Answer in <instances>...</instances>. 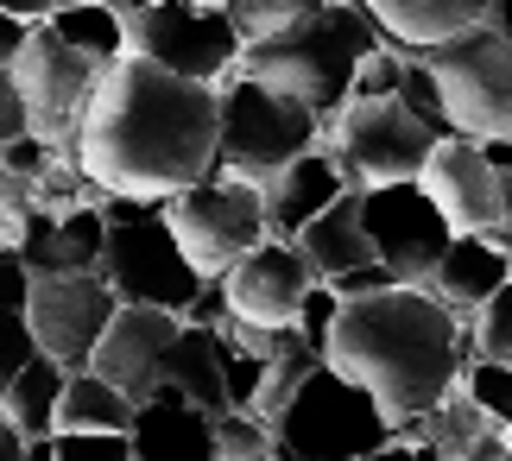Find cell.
I'll list each match as a JSON object with an SVG mask.
<instances>
[{"instance_id": "29", "label": "cell", "mask_w": 512, "mask_h": 461, "mask_svg": "<svg viewBox=\"0 0 512 461\" xmlns=\"http://www.w3.org/2000/svg\"><path fill=\"white\" fill-rule=\"evenodd\" d=\"M468 360L512 367V278L475 310V329H468Z\"/></svg>"}, {"instance_id": "24", "label": "cell", "mask_w": 512, "mask_h": 461, "mask_svg": "<svg viewBox=\"0 0 512 461\" xmlns=\"http://www.w3.org/2000/svg\"><path fill=\"white\" fill-rule=\"evenodd\" d=\"M64 367L45 354H32L26 367H19V379L7 386V398H0V417L19 430V436H57V398H64Z\"/></svg>"}, {"instance_id": "30", "label": "cell", "mask_w": 512, "mask_h": 461, "mask_svg": "<svg viewBox=\"0 0 512 461\" xmlns=\"http://www.w3.org/2000/svg\"><path fill=\"white\" fill-rule=\"evenodd\" d=\"M260 455H272V430L253 411L215 417V461H260Z\"/></svg>"}, {"instance_id": "35", "label": "cell", "mask_w": 512, "mask_h": 461, "mask_svg": "<svg viewBox=\"0 0 512 461\" xmlns=\"http://www.w3.org/2000/svg\"><path fill=\"white\" fill-rule=\"evenodd\" d=\"M26 215H32V184H26V177H13V165L0 158V240H7V247H19Z\"/></svg>"}, {"instance_id": "23", "label": "cell", "mask_w": 512, "mask_h": 461, "mask_svg": "<svg viewBox=\"0 0 512 461\" xmlns=\"http://www.w3.org/2000/svg\"><path fill=\"white\" fill-rule=\"evenodd\" d=\"M159 386L184 392L196 411L222 417L228 411V386H222V335L215 329H177L171 348H165V367H159Z\"/></svg>"}, {"instance_id": "18", "label": "cell", "mask_w": 512, "mask_h": 461, "mask_svg": "<svg viewBox=\"0 0 512 461\" xmlns=\"http://www.w3.org/2000/svg\"><path fill=\"white\" fill-rule=\"evenodd\" d=\"M348 184V171L336 165V152H304L291 158L279 177H266L260 184V203H266V234L272 240H298L304 222H317V215L336 203Z\"/></svg>"}, {"instance_id": "32", "label": "cell", "mask_w": 512, "mask_h": 461, "mask_svg": "<svg viewBox=\"0 0 512 461\" xmlns=\"http://www.w3.org/2000/svg\"><path fill=\"white\" fill-rule=\"evenodd\" d=\"M405 64H411V57H405L399 45H386V38H380V45L361 57V70H354V89H348V95H399Z\"/></svg>"}, {"instance_id": "27", "label": "cell", "mask_w": 512, "mask_h": 461, "mask_svg": "<svg viewBox=\"0 0 512 461\" xmlns=\"http://www.w3.org/2000/svg\"><path fill=\"white\" fill-rule=\"evenodd\" d=\"M317 367H323V354L310 348L304 335H291V342L266 360V373H260V398H253V417H260V424L272 430V424H279V411L291 405V398H298V386H304V379L317 373Z\"/></svg>"}, {"instance_id": "31", "label": "cell", "mask_w": 512, "mask_h": 461, "mask_svg": "<svg viewBox=\"0 0 512 461\" xmlns=\"http://www.w3.org/2000/svg\"><path fill=\"white\" fill-rule=\"evenodd\" d=\"M462 392L494 417V424L512 430V367H494V360H468L462 367Z\"/></svg>"}, {"instance_id": "9", "label": "cell", "mask_w": 512, "mask_h": 461, "mask_svg": "<svg viewBox=\"0 0 512 461\" xmlns=\"http://www.w3.org/2000/svg\"><path fill=\"white\" fill-rule=\"evenodd\" d=\"M329 139H336V165L348 171L354 190L373 184H418L437 133L411 114L399 95H348L329 114Z\"/></svg>"}, {"instance_id": "37", "label": "cell", "mask_w": 512, "mask_h": 461, "mask_svg": "<svg viewBox=\"0 0 512 461\" xmlns=\"http://www.w3.org/2000/svg\"><path fill=\"white\" fill-rule=\"evenodd\" d=\"M392 285H399V278H392L380 259H367V266H354V272H342V278H329V291H336L342 304H348V297H380V291H392Z\"/></svg>"}, {"instance_id": "25", "label": "cell", "mask_w": 512, "mask_h": 461, "mask_svg": "<svg viewBox=\"0 0 512 461\" xmlns=\"http://www.w3.org/2000/svg\"><path fill=\"white\" fill-rule=\"evenodd\" d=\"M133 398H121L108 379H95L89 367L64 379V398H57V430H102V436H127L133 430Z\"/></svg>"}, {"instance_id": "11", "label": "cell", "mask_w": 512, "mask_h": 461, "mask_svg": "<svg viewBox=\"0 0 512 461\" xmlns=\"http://www.w3.org/2000/svg\"><path fill=\"white\" fill-rule=\"evenodd\" d=\"M7 76L19 89V102H26L32 133L45 139V146L70 152L76 146V120H83V108H89L102 64H89L83 51H70L64 38L38 19V26H26V45H19V57L7 64Z\"/></svg>"}, {"instance_id": "16", "label": "cell", "mask_w": 512, "mask_h": 461, "mask_svg": "<svg viewBox=\"0 0 512 461\" xmlns=\"http://www.w3.org/2000/svg\"><path fill=\"white\" fill-rule=\"evenodd\" d=\"M177 329H184V316H171V310L121 304L108 316L95 354H89V373L108 379V386L121 398H133V405H146V398L159 392V367H165V348H171Z\"/></svg>"}, {"instance_id": "36", "label": "cell", "mask_w": 512, "mask_h": 461, "mask_svg": "<svg viewBox=\"0 0 512 461\" xmlns=\"http://www.w3.org/2000/svg\"><path fill=\"white\" fill-rule=\"evenodd\" d=\"M329 323H336V291H329V285H310L304 310H298V335H304L317 354H323V342H329Z\"/></svg>"}, {"instance_id": "26", "label": "cell", "mask_w": 512, "mask_h": 461, "mask_svg": "<svg viewBox=\"0 0 512 461\" xmlns=\"http://www.w3.org/2000/svg\"><path fill=\"white\" fill-rule=\"evenodd\" d=\"M45 26L64 38L70 51H83L89 64H114V57H127V19L102 7V0H83V7H64V13H51Z\"/></svg>"}, {"instance_id": "39", "label": "cell", "mask_w": 512, "mask_h": 461, "mask_svg": "<svg viewBox=\"0 0 512 461\" xmlns=\"http://www.w3.org/2000/svg\"><path fill=\"white\" fill-rule=\"evenodd\" d=\"M26 285H32V272L19 266L13 247H0V310H26Z\"/></svg>"}, {"instance_id": "20", "label": "cell", "mask_w": 512, "mask_h": 461, "mask_svg": "<svg viewBox=\"0 0 512 461\" xmlns=\"http://www.w3.org/2000/svg\"><path fill=\"white\" fill-rule=\"evenodd\" d=\"M361 13L380 26L386 45L399 51H430L487 19V0H361Z\"/></svg>"}, {"instance_id": "17", "label": "cell", "mask_w": 512, "mask_h": 461, "mask_svg": "<svg viewBox=\"0 0 512 461\" xmlns=\"http://www.w3.org/2000/svg\"><path fill=\"white\" fill-rule=\"evenodd\" d=\"M102 247H108V215L95 203H83V209H64V215L32 209L13 253L38 278V272H102Z\"/></svg>"}, {"instance_id": "14", "label": "cell", "mask_w": 512, "mask_h": 461, "mask_svg": "<svg viewBox=\"0 0 512 461\" xmlns=\"http://www.w3.org/2000/svg\"><path fill=\"white\" fill-rule=\"evenodd\" d=\"M310 285H317V272L304 266L298 240H272V234L222 272L228 316L260 323V329H298V310H304Z\"/></svg>"}, {"instance_id": "33", "label": "cell", "mask_w": 512, "mask_h": 461, "mask_svg": "<svg viewBox=\"0 0 512 461\" xmlns=\"http://www.w3.org/2000/svg\"><path fill=\"white\" fill-rule=\"evenodd\" d=\"M51 461H133V443L127 436H102V430H57Z\"/></svg>"}, {"instance_id": "21", "label": "cell", "mask_w": 512, "mask_h": 461, "mask_svg": "<svg viewBox=\"0 0 512 461\" xmlns=\"http://www.w3.org/2000/svg\"><path fill=\"white\" fill-rule=\"evenodd\" d=\"M500 285H506V253L494 247V240H481V234H456L437 253V266L424 272L418 291H430L437 304H449L462 316V310H481Z\"/></svg>"}, {"instance_id": "8", "label": "cell", "mask_w": 512, "mask_h": 461, "mask_svg": "<svg viewBox=\"0 0 512 461\" xmlns=\"http://www.w3.org/2000/svg\"><path fill=\"white\" fill-rule=\"evenodd\" d=\"M165 228L177 234V247L184 259L203 278H222L241 253H253L266 240V203H260V184H247V177H234L215 165L203 184L165 196Z\"/></svg>"}, {"instance_id": "1", "label": "cell", "mask_w": 512, "mask_h": 461, "mask_svg": "<svg viewBox=\"0 0 512 461\" xmlns=\"http://www.w3.org/2000/svg\"><path fill=\"white\" fill-rule=\"evenodd\" d=\"M76 171L102 196L165 203L215 171V83H184L146 57H114L76 120Z\"/></svg>"}, {"instance_id": "46", "label": "cell", "mask_w": 512, "mask_h": 461, "mask_svg": "<svg viewBox=\"0 0 512 461\" xmlns=\"http://www.w3.org/2000/svg\"><path fill=\"white\" fill-rule=\"evenodd\" d=\"M45 7H51V13H64V7H83V0H45Z\"/></svg>"}, {"instance_id": "42", "label": "cell", "mask_w": 512, "mask_h": 461, "mask_svg": "<svg viewBox=\"0 0 512 461\" xmlns=\"http://www.w3.org/2000/svg\"><path fill=\"white\" fill-rule=\"evenodd\" d=\"M0 13H7V19H19V26H38V19H51V7H45V0H0Z\"/></svg>"}, {"instance_id": "2", "label": "cell", "mask_w": 512, "mask_h": 461, "mask_svg": "<svg viewBox=\"0 0 512 461\" xmlns=\"http://www.w3.org/2000/svg\"><path fill=\"white\" fill-rule=\"evenodd\" d=\"M323 367L354 379L392 430L418 424L462 386L468 329L462 316L418 285H392L380 297H336V323L323 342Z\"/></svg>"}, {"instance_id": "6", "label": "cell", "mask_w": 512, "mask_h": 461, "mask_svg": "<svg viewBox=\"0 0 512 461\" xmlns=\"http://www.w3.org/2000/svg\"><path fill=\"white\" fill-rule=\"evenodd\" d=\"M411 57L437 83L443 127L456 139H512V38H500L481 19V26Z\"/></svg>"}, {"instance_id": "45", "label": "cell", "mask_w": 512, "mask_h": 461, "mask_svg": "<svg viewBox=\"0 0 512 461\" xmlns=\"http://www.w3.org/2000/svg\"><path fill=\"white\" fill-rule=\"evenodd\" d=\"M102 7H114V13L127 19V13H140V7H152V0H102Z\"/></svg>"}, {"instance_id": "5", "label": "cell", "mask_w": 512, "mask_h": 461, "mask_svg": "<svg viewBox=\"0 0 512 461\" xmlns=\"http://www.w3.org/2000/svg\"><path fill=\"white\" fill-rule=\"evenodd\" d=\"M102 215H108V247H102V278L121 304H152V310H171L184 316L190 297L209 285L203 272L184 259L177 234L165 228V209L159 203H127V196H102Z\"/></svg>"}, {"instance_id": "10", "label": "cell", "mask_w": 512, "mask_h": 461, "mask_svg": "<svg viewBox=\"0 0 512 461\" xmlns=\"http://www.w3.org/2000/svg\"><path fill=\"white\" fill-rule=\"evenodd\" d=\"M127 57H146L184 83H222L241 64V32L222 7H196V0H152L127 13Z\"/></svg>"}, {"instance_id": "3", "label": "cell", "mask_w": 512, "mask_h": 461, "mask_svg": "<svg viewBox=\"0 0 512 461\" xmlns=\"http://www.w3.org/2000/svg\"><path fill=\"white\" fill-rule=\"evenodd\" d=\"M380 45V26L348 7V0H329L323 13L298 19L291 32H272L260 38V45H241V76H253V83L279 89L291 95V102H304L317 120H329L348 89H354V70H361V57Z\"/></svg>"}, {"instance_id": "22", "label": "cell", "mask_w": 512, "mask_h": 461, "mask_svg": "<svg viewBox=\"0 0 512 461\" xmlns=\"http://www.w3.org/2000/svg\"><path fill=\"white\" fill-rule=\"evenodd\" d=\"M298 253H304V266L317 272V285L367 266L373 247H367V228H361V190H342L317 222H304L298 228Z\"/></svg>"}, {"instance_id": "15", "label": "cell", "mask_w": 512, "mask_h": 461, "mask_svg": "<svg viewBox=\"0 0 512 461\" xmlns=\"http://www.w3.org/2000/svg\"><path fill=\"white\" fill-rule=\"evenodd\" d=\"M418 190L437 203V215L449 222V234H494L500 228V171L487 165V152L475 139H437L418 171Z\"/></svg>"}, {"instance_id": "49", "label": "cell", "mask_w": 512, "mask_h": 461, "mask_svg": "<svg viewBox=\"0 0 512 461\" xmlns=\"http://www.w3.org/2000/svg\"><path fill=\"white\" fill-rule=\"evenodd\" d=\"M0 247H7V240H0Z\"/></svg>"}, {"instance_id": "40", "label": "cell", "mask_w": 512, "mask_h": 461, "mask_svg": "<svg viewBox=\"0 0 512 461\" xmlns=\"http://www.w3.org/2000/svg\"><path fill=\"white\" fill-rule=\"evenodd\" d=\"M500 253H512V171H500V228L487 234Z\"/></svg>"}, {"instance_id": "34", "label": "cell", "mask_w": 512, "mask_h": 461, "mask_svg": "<svg viewBox=\"0 0 512 461\" xmlns=\"http://www.w3.org/2000/svg\"><path fill=\"white\" fill-rule=\"evenodd\" d=\"M38 354L32 329H26V310H0V398H7V386L19 379V367Z\"/></svg>"}, {"instance_id": "41", "label": "cell", "mask_w": 512, "mask_h": 461, "mask_svg": "<svg viewBox=\"0 0 512 461\" xmlns=\"http://www.w3.org/2000/svg\"><path fill=\"white\" fill-rule=\"evenodd\" d=\"M19 45H26V26H19V19H7V13H0V70H7L13 57H19Z\"/></svg>"}, {"instance_id": "19", "label": "cell", "mask_w": 512, "mask_h": 461, "mask_svg": "<svg viewBox=\"0 0 512 461\" xmlns=\"http://www.w3.org/2000/svg\"><path fill=\"white\" fill-rule=\"evenodd\" d=\"M133 461H215V417L196 411L184 392L159 386L133 411Z\"/></svg>"}, {"instance_id": "48", "label": "cell", "mask_w": 512, "mask_h": 461, "mask_svg": "<svg viewBox=\"0 0 512 461\" xmlns=\"http://www.w3.org/2000/svg\"><path fill=\"white\" fill-rule=\"evenodd\" d=\"M260 461H279V455H260Z\"/></svg>"}, {"instance_id": "4", "label": "cell", "mask_w": 512, "mask_h": 461, "mask_svg": "<svg viewBox=\"0 0 512 461\" xmlns=\"http://www.w3.org/2000/svg\"><path fill=\"white\" fill-rule=\"evenodd\" d=\"M317 139H323V120L304 102L253 83L241 70H228L215 83V165L222 171L247 177V184H266L291 158L317 152Z\"/></svg>"}, {"instance_id": "28", "label": "cell", "mask_w": 512, "mask_h": 461, "mask_svg": "<svg viewBox=\"0 0 512 461\" xmlns=\"http://www.w3.org/2000/svg\"><path fill=\"white\" fill-rule=\"evenodd\" d=\"M323 7L329 0H228V19H234V32H241V45H260V38L291 32L298 19L323 13Z\"/></svg>"}, {"instance_id": "13", "label": "cell", "mask_w": 512, "mask_h": 461, "mask_svg": "<svg viewBox=\"0 0 512 461\" xmlns=\"http://www.w3.org/2000/svg\"><path fill=\"white\" fill-rule=\"evenodd\" d=\"M361 228L373 259L399 278V285H424V272L437 266V253L449 247V222L418 184H373L361 190Z\"/></svg>"}, {"instance_id": "7", "label": "cell", "mask_w": 512, "mask_h": 461, "mask_svg": "<svg viewBox=\"0 0 512 461\" xmlns=\"http://www.w3.org/2000/svg\"><path fill=\"white\" fill-rule=\"evenodd\" d=\"M386 436L392 424L380 417V405L354 379L317 367L272 424V455L279 461H367L373 449H386Z\"/></svg>"}, {"instance_id": "47", "label": "cell", "mask_w": 512, "mask_h": 461, "mask_svg": "<svg viewBox=\"0 0 512 461\" xmlns=\"http://www.w3.org/2000/svg\"><path fill=\"white\" fill-rule=\"evenodd\" d=\"M506 278H512V253H506Z\"/></svg>"}, {"instance_id": "12", "label": "cell", "mask_w": 512, "mask_h": 461, "mask_svg": "<svg viewBox=\"0 0 512 461\" xmlns=\"http://www.w3.org/2000/svg\"><path fill=\"white\" fill-rule=\"evenodd\" d=\"M114 310H121V297L108 291L102 272H38L26 285V329H32L38 354L57 360L64 373L89 367Z\"/></svg>"}, {"instance_id": "38", "label": "cell", "mask_w": 512, "mask_h": 461, "mask_svg": "<svg viewBox=\"0 0 512 461\" xmlns=\"http://www.w3.org/2000/svg\"><path fill=\"white\" fill-rule=\"evenodd\" d=\"M26 133H32V120H26V102H19L13 76L0 70V146H13V139H26Z\"/></svg>"}, {"instance_id": "44", "label": "cell", "mask_w": 512, "mask_h": 461, "mask_svg": "<svg viewBox=\"0 0 512 461\" xmlns=\"http://www.w3.org/2000/svg\"><path fill=\"white\" fill-rule=\"evenodd\" d=\"M487 26L500 38H512V0H487Z\"/></svg>"}, {"instance_id": "43", "label": "cell", "mask_w": 512, "mask_h": 461, "mask_svg": "<svg viewBox=\"0 0 512 461\" xmlns=\"http://www.w3.org/2000/svg\"><path fill=\"white\" fill-rule=\"evenodd\" d=\"M0 461H26V436H19L7 417H0Z\"/></svg>"}]
</instances>
